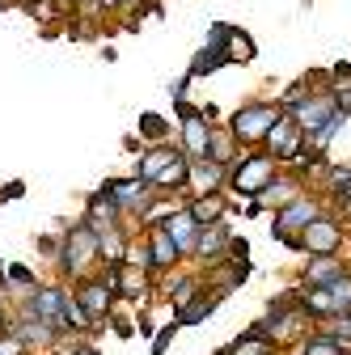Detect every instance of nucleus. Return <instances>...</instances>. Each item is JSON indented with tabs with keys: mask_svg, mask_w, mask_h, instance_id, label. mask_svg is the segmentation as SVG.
Instances as JSON below:
<instances>
[{
	"mask_svg": "<svg viewBox=\"0 0 351 355\" xmlns=\"http://www.w3.org/2000/svg\"><path fill=\"white\" fill-rule=\"evenodd\" d=\"M284 119V106L280 102H250V106H241L237 114H233V123H229V131L237 136V144H262L267 140V131L275 127Z\"/></svg>",
	"mask_w": 351,
	"mask_h": 355,
	"instance_id": "nucleus-1",
	"label": "nucleus"
},
{
	"mask_svg": "<svg viewBox=\"0 0 351 355\" xmlns=\"http://www.w3.org/2000/svg\"><path fill=\"white\" fill-rule=\"evenodd\" d=\"M102 258V241H98V233H94V225L89 220H80V225H72L68 229V237H64V254H60V266L68 275H85L89 266Z\"/></svg>",
	"mask_w": 351,
	"mask_h": 355,
	"instance_id": "nucleus-2",
	"label": "nucleus"
},
{
	"mask_svg": "<svg viewBox=\"0 0 351 355\" xmlns=\"http://www.w3.org/2000/svg\"><path fill=\"white\" fill-rule=\"evenodd\" d=\"M322 211H326L322 199H314V195H296L292 203H284V207L275 211V237L288 241V245H296V237L305 233V225H314Z\"/></svg>",
	"mask_w": 351,
	"mask_h": 355,
	"instance_id": "nucleus-3",
	"label": "nucleus"
},
{
	"mask_svg": "<svg viewBox=\"0 0 351 355\" xmlns=\"http://www.w3.org/2000/svg\"><path fill=\"white\" fill-rule=\"evenodd\" d=\"M343 241H347L343 220H334L330 211H322L314 225H305V233L296 237V250H305V254H339Z\"/></svg>",
	"mask_w": 351,
	"mask_h": 355,
	"instance_id": "nucleus-4",
	"label": "nucleus"
},
{
	"mask_svg": "<svg viewBox=\"0 0 351 355\" xmlns=\"http://www.w3.org/2000/svg\"><path fill=\"white\" fill-rule=\"evenodd\" d=\"M275 165H280V161H271L267 153L237 157V161H233V173H229V182H233V191H241V195H258V191L275 178Z\"/></svg>",
	"mask_w": 351,
	"mask_h": 355,
	"instance_id": "nucleus-5",
	"label": "nucleus"
},
{
	"mask_svg": "<svg viewBox=\"0 0 351 355\" xmlns=\"http://www.w3.org/2000/svg\"><path fill=\"white\" fill-rule=\"evenodd\" d=\"M262 153H267L271 161H280V165H284V161H296V157L305 153V127L284 110V119L267 131V140H262Z\"/></svg>",
	"mask_w": 351,
	"mask_h": 355,
	"instance_id": "nucleus-6",
	"label": "nucleus"
},
{
	"mask_svg": "<svg viewBox=\"0 0 351 355\" xmlns=\"http://www.w3.org/2000/svg\"><path fill=\"white\" fill-rule=\"evenodd\" d=\"M173 110H178V119H182V153H187L191 161H203L216 123H207V119H203L199 110H191L187 102H173Z\"/></svg>",
	"mask_w": 351,
	"mask_h": 355,
	"instance_id": "nucleus-7",
	"label": "nucleus"
},
{
	"mask_svg": "<svg viewBox=\"0 0 351 355\" xmlns=\"http://www.w3.org/2000/svg\"><path fill=\"white\" fill-rule=\"evenodd\" d=\"M148 191H153V182H144V178H110V182L102 187V195L119 207V211H148L153 203H148Z\"/></svg>",
	"mask_w": 351,
	"mask_h": 355,
	"instance_id": "nucleus-8",
	"label": "nucleus"
},
{
	"mask_svg": "<svg viewBox=\"0 0 351 355\" xmlns=\"http://www.w3.org/2000/svg\"><path fill=\"white\" fill-rule=\"evenodd\" d=\"M305 131H318V127H326L330 119H339L343 110H339V102H334V89H330V94H309V98H305L300 106H292L288 110Z\"/></svg>",
	"mask_w": 351,
	"mask_h": 355,
	"instance_id": "nucleus-9",
	"label": "nucleus"
},
{
	"mask_svg": "<svg viewBox=\"0 0 351 355\" xmlns=\"http://www.w3.org/2000/svg\"><path fill=\"white\" fill-rule=\"evenodd\" d=\"M148 225H161L169 237H173V245L182 250V258L187 254H195V241H199V220L191 216V207H178V211H165V216H157V220H148Z\"/></svg>",
	"mask_w": 351,
	"mask_h": 355,
	"instance_id": "nucleus-10",
	"label": "nucleus"
},
{
	"mask_svg": "<svg viewBox=\"0 0 351 355\" xmlns=\"http://www.w3.org/2000/svg\"><path fill=\"white\" fill-rule=\"evenodd\" d=\"M64 300H68L64 288H38L34 300H26V313H34V318H42V322H51V326L64 334V330H68V322H64Z\"/></svg>",
	"mask_w": 351,
	"mask_h": 355,
	"instance_id": "nucleus-11",
	"label": "nucleus"
},
{
	"mask_svg": "<svg viewBox=\"0 0 351 355\" xmlns=\"http://www.w3.org/2000/svg\"><path fill=\"white\" fill-rule=\"evenodd\" d=\"M229 250H233V233L221 225V220L199 229V241H195V258H199V262H207V266H212V262H221Z\"/></svg>",
	"mask_w": 351,
	"mask_h": 355,
	"instance_id": "nucleus-12",
	"label": "nucleus"
},
{
	"mask_svg": "<svg viewBox=\"0 0 351 355\" xmlns=\"http://www.w3.org/2000/svg\"><path fill=\"white\" fill-rule=\"evenodd\" d=\"M351 266L339 258V254H309V266H305V279H300V288H326V284H334L339 275H347Z\"/></svg>",
	"mask_w": 351,
	"mask_h": 355,
	"instance_id": "nucleus-13",
	"label": "nucleus"
},
{
	"mask_svg": "<svg viewBox=\"0 0 351 355\" xmlns=\"http://www.w3.org/2000/svg\"><path fill=\"white\" fill-rule=\"evenodd\" d=\"M76 296H80V304L89 309V313L98 318V326H102V322H106V313H110V304H114V288L106 284V275H102V279H80Z\"/></svg>",
	"mask_w": 351,
	"mask_h": 355,
	"instance_id": "nucleus-14",
	"label": "nucleus"
},
{
	"mask_svg": "<svg viewBox=\"0 0 351 355\" xmlns=\"http://www.w3.org/2000/svg\"><path fill=\"white\" fill-rule=\"evenodd\" d=\"M212 292H221V296H229L233 288H241L246 279H250V258H233V262H212Z\"/></svg>",
	"mask_w": 351,
	"mask_h": 355,
	"instance_id": "nucleus-15",
	"label": "nucleus"
},
{
	"mask_svg": "<svg viewBox=\"0 0 351 355\" xmlns=\"http://www.w3.org/2000/svg\"><path fill=\"white\" fill-rule=\"evenodd\" d=\"M148 258H153V271H169V266L182 258V250L173 245V237L161 225H148Z\"/></svg>",
	"mask_w": 351,
	"mask_h": 355,
	"instance_id": "nucleus-16",
	"label": "nucleus"
},
{
	"mask_svg": "<svg viewBox=\"0 0 351 355\" xmlns=\"http://www.w3.org/2000/svg\"><path fill=\"white\" fill-rule=\"evenodd\" d=\"M178 157H182V148H173V144H161V140H157V144L140 157V173H136V178H144V182H157L161 169H165L169 161H178Z\"/></svg>",
	"mask_w": 351,
	"mask_h": 355,
	"instance_id": "nucleus-17",
	"label": "nucleus"
},
{
	"mask_svg": "<svg viewBox=\"0 0 351 355\" xmlns=\"http://www.w3.org/2000/svg\"><path fill=\"white\" fill-rule=\"evenodd\" d=\"M296 195H300V182H296V178H280V173H275V178H271V182L262 187L254 199H258L262 207H275V211H280V207H284V203H292Z\"/></svg>",
	"mask_w": 351,
	"mask_h": 355,
	"instance_id": "nucleus-18",
	"label": "nucleus"
},
{
	"mask_svg": "<svg viewBox=\"0 0 351 355\" xmlns=\"http://www.w3.org/2000/svg\"><path fill=\"white\" fill-rule=\"evenodd\" d=\"M17 334H22L26 347H51L60 330H55L51 322H42V318H34V313H26V309H22V326H17Z\"/></svg>",
	"mask_w": 351,
	"mask_h": 355,
	"instance_id": "nucleus-19",
	"label": "nucleus"
},
{
	"mask_svg": "<svg viewBox=\"0 0 351 355\" xmlns=\"http://www.w3.org/2000/svg\"><path fill=\"white\" fill-rule=\"evenodd\" d=\"M221 300H225L221 292H212V288H203V292H199V296H195L191 304H182V309H178V326H199L203 318H212V309L221 304Z\"/></svg>",
	"mask_w": 351,
	"mask_h": 355,
	"instance_id": "nucleus-20",
	"label": "nucleus"
},
{
	"mask_svg": "<svg viewBox=\"0 0 351 355\" xmlns=\"http://www.w3.org/2000/svg\"><path fill=\"white\" fill-rule=\"evenodd\" d=\"M191 207V216L199 220V229L203 225H216V220H225V199H221V191H207V195H199L195 203H187Z\"/></svg>",
	"mask_w": 351,
	"mask_h": 355,
	"instance_id": "nucleus-21",
	"label": "nucleus"
},
{
	"mask_svg": "<svg viewBox=\"0 0 351 355\" xmlns=\"http://www.w3.org/2000/svg\"><path fill=\"white\" fill-rule=\"evenodd\" d=\"M187 182H191V157L182 153L178 161H169V165L161 169V178H157L153 187H157V191H178V187H187Z\"/></svg>",
	"mask_w": 351,
	"mask_h": 355,
	"instance_id": "nucleus-22",
	"label": "nucleus"
},
{
	"mask_svg": "<svg viewBox=\"0 0 351 355\" xmlns=\"http://www.w3.org/2000/svg\"><path fill=\"white\" fill-rule=\"evenodd\" d=\"M233 148H237V136H233V131L212 127V140H207V161H216V165H233V161H237V157H233Z\"/></svg>",
	"mask_w": 351,
	"mask_h": 355,
	"instance_id": "nucleus-23",
	"label": "nucleus"
},
{
	"mask_svg": "<svg viewBox=\"0 0 351 355\" xmlns=\"http://www.w3.org/2000/svg\"><path fill=\"white\" fill-rule=\"evenodd\" d=\"M64 322H68V330H76V334H80V330H98V318L80 304L76 292H68V300H64Z\"/></svg>",
	"mask_w": 351,
	"mask_h": 355,
	"instance_id": "nucleus-24",
	"label": "nucleus"
},
{
	"mask_svg": "<svg viewBox=\"0 0 351 355\" xmlns=\"http://www.w3.org/2000/svg\"><path fill=\"white\" fill-rule=\"evenodd\" d=\"M250 60H254V42H250V34L233 30V38L225 42V64H250Z\"/></svg>",
	"mask_w": 351,
	"mask_h": 355,
	"instance_id": "nucleus-25",
	"label": "nucleus"
},
{
	"mask_svg": "<svg viewBox=\"0 0 351 355\" xmlns=\"http://www.w3.org/2000/svg\"><path fill=\"white\" fill-rule=\"evenodd\" d=\"M300 355H343V347L326 330H318V334H305L300 338Z\"/></svg>",
	"mask_w": 351,
	"mask_h": 355,
	"instance_id": "nucleus-26",
	"label": "nucleus"
},
{
	"mask_svg": "<svg viewBox=\"0 0 351 355\" xmlns=\"http://www.w3.org/2000/svg\"><path fill=\"white\" fill-rule=\"evenodd\" d=\"M203 292V284H199V275H182V279H169V296H173V304H191L195 296Z\"/></svg>",
	"mask_w": 351,
	"mask_h": 355,
	"instance_id": "nucleus-27",
	"label": "nucleus"
},
{
	"mask_svg": "<svg viewBox=\"0 0 351 355\" xmlns=\"http://www.w3.org/2000/svg\"><path fill=\"white\" fill-rule=\"evenodd\" d=\"M318 326H322V330H326V334H330L339 347H347V343H351V313H334V318H322Z\"/></svg>",
	"mask_w": 351,
	"mask_h": 355,
	"instance_id": "nucleus-28",
	"label": "nucleus"
},
{
	"mask_svg": "<svg viewBox=\"0 0 351 355\" xmlns=\"http://www.w3.org/2000/svg\"><path fill=\"white\" fill-rule=\"evenodd\" d=\"M216 68H225L221 51H212V47H199V55L191 60V76H207V72H216Z\"/></svg>",
	"mask_w": 351,
	"mask_h": 355,
	"instance_id": "nucleus-29",
	"label": "nucleus"
},
{
	"mask_svg": "<svg viewBox=\"0 0 351 355\" xmlns=\"http://www.w3.org/2000/svg\"><path fill=\"white\" fill-rule=\"evenodd\" d=\"M140 131L157 144V140H165V131H169V123L161 119V114H140Z\"/></svg>",
	"mask_w": 351,
	"mask_h": 355,
	"instance_id": "nucleus-30",
	"label": "nucleus"
},
{
	"mask_svg": "<svg viewBox=\"0 0 351 355\" xmlns=\"http://www.w3.org/2000/svg\"><path fill=\"white\" fill-rule=\"evenodd\" d=\"M26 351V343H22V334L13 330V334H0V355H22Z\"/></svg>",
	"mask_w": 351,
	"mask_h": 355,
	"instance_id": "nucleus-31",
	"label": "nucleus"
},
{
	"mask_svg": "<svg viewBox=\"0 0 351 355\" xmlns=\"http://www.w3.org/2000/svg\"><path fill=\"white\" fill-rule=\"evenodd\" d=\"M38 250L47 254V258H60V254H64V237H42V241H38Z\"/></svg>",
	"mask_w": 351,
	"mask_h": 355,
	"instance_id": "nucleus-32",
	"label": "nucleus"
},
{
	"mask_svg": "<svg viewBox=\"0 0 351 355\" xmlns=\"http://www.w3.org/2000/svg\"><path fill=\"white\" fill-rule=\"evenodd\" d=\"M334 102H339L343 114H351V80L347 85H334Z\"/></svg>",
	"mask_w": 351,
	"mask_h": 355,
	"instance_id": "nucleus-33",
	"label": "nucleus"
},
{
	"mask_svg": "<svg viewBox=\"0 0 351 355\" xmlns=\"http://www.w3.org/2000/svg\"><path fill=\"white\" fill-rule=\"evenodd\" d=\"M173 330H178V326H165V330L157 334V343H153V351H157V355H161V351L169 347V338H173Z\"/></svg>",
	"mask_w": 351,
	"mask_h": 355,
	"instance_id": "nucleus-34",
	"label": "nucleus"
},
{
	"mask_svg": "<svg viewBox=\"0 0 351 355\" xmlns=\"http://www.w3.org/2000/svg\"><path fill=\"white\" fill-rule=\"evenodd\" d=\"M233 258H250V245H246V237H233V250H229Z\"/></svg>",
	"mask_w": 351,
	"mask_h": 355,
	"instance_id": "nucleus-35",
	"label": "nucleus"
},
{
	"mask_svg": "<svg viewBox=\"0 0 351 355\" xmlns=\"http://www.w3.org/2000/svg\"><path fill=\"white\" fill-rule=\"evenodd\" d=\"M72 355H98V347H94V343H85V347H72Z\"/></svg>",
	"mask_w": 351,
	"mask_h": 355,
	"instance_id": "nucleus-36",
	"label": "nucleus"
},
{
	"mask_svg": "<svg viewBox=\"0 0 351 355\" xmlns=\"http://www.w3.org/2000/svg\"><path fill=\"white\" fill-rule=\"evenodd\" d=\"M144 5V0H123V9H140Z\"/></svg>",
	"mask_w": 351,
	"mask_h": 355,
	"instance_id": "nucleus-37",
	"label": "nucleus"
},
{
	"mask_svg": "<svg viewBox=\"0 0 351 355\" xmlns=\"http://www.w3.org/2000/svg\"><path fill=\"white\" fill-rule=\"evenodd\" d=\"M76 5H85V0H76Z\"/></svg>",
	"mask_w": 351,
	"mask_h": 355,
	"instance_id": "nucleus-38",
	"label": "nucleus"
}]
</instances>
